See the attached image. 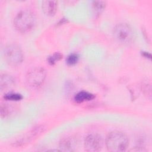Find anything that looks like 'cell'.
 Listing matches in <instances>:
<instances>
[{
  "label": "cell",
  "instance_id": "6da1fadb",
  "mask_svg": "<svg viewBox=\"0 0 152 152\" xmlns=\"http://www.w3.org/2000/svg\"><path fill=\"white\" fill-rule=\"evenodd\" d=\"M129 144L128 137L120 131H113L109 133L106 138L107 149L112 152L125 151Z\"/></svg>",
  "mask_w": 152,
  "mask_h": 152
},
{
  "label": "cell",
  "instance_id": "7a4b0ae2",
  "mask_svg": "<svg viewBox=\"0 0 152 152\" xmlns=\"http://www.w3.org/2000/svg\"><path fill=\"white\" fill-rule=\"evenodd\" d=\"M35 22V16L29 10L21 11L17 14L14 20L15 28L21 33L30 31L34 27Z\"/></svg>",
  "mask_w": 152,
  "mask_h": 152
},
{
  "label": "cell",
  "instance_id": "3957f363",
  "mask_svg": "<svg viewBox=\"0 0 152 152\" xmlns=\"http://www.w3.org/2000/svg\"><path fill=\"white\" fill-rule=\"evenodd\" d=\"M113 34L115 40L123 45L131 43L134 37L132 28L126 23H119L116 25L113 28Z\"/></svg>",
  "mask_w": 152,
  "mask_h": 152
},
{
  "label": "cell",
  "instance_id": "277c9868",
  "mask_svg": "<svg viewBox=\"0 0 152 152\" xmlns=\"http://www.w3.org/2000/svg\"><path fill=\"white\" fill-rule=\"evenodd\" d=\"M4 57L7 62L13 66L19 65L23 60V54L21 49L14 44L10 45L5 48Z\"/></svg>",
  "mask_w": 152,
  "mask_h": 152
},
{
  "label": "cell",
  "instance_id": "5b68a950",
  "mask_svg": "<svg viewBox=\"0 0 152 152\" xmlns=\"http://www.w3.org/2000/svg\"><path fill=\"white\" fill-rule=\"evenodd\" d=\"M46 78V71L42 67H34L26 75L27 85L31 88H37L42 85Z\"/></svg>",
  "mask_w": 152,
  "mask_h": 152
},
{
  "label": "cell",
  "instance_id": "8992f818",
  "mask_svg": "<svg viewBox=\"0 0 152 152\" xmlns=\"http://www.w3.org/2000/svg\"><path fill=\"white\" fill-rule=\"evenodd\" d=\"M102 145V137L97 134L88 135L84 140V148L87 151H98L101 150Z\"/></svg>",
  "mask_w": 152,
  "mask_h": 152
},
{
  "label": "cell",
  "instance_id": "52a82bcc",
  "mask_svg": "<svg viewBox=\"0 0 152 152\" xmlns=\"http://www.w3.org/2000/svg\"><path fill=\"white\" fill-rule=\"evenodd\" d=\"M76 146L77 140L72 137L62 139L59 143V147L62 151H73Z\"/></svg>",
  "mask_w": 152,
  "mask_h": 152
},
{
  "label": "cell",
  "instance_id": "ba28073f",
  "mask_svg": "<svg viewBox=\"0 0 152 152\" xmlns=\"http://www.w3.org/2000/svg\"><path fill=\"white\" fill-rule=\"evenodd\" d=\"M58 2L56 1H44L42 2V9L48 16L53 15L56 12Z\"/></svg>",
  "mask_w": 152,
  "mask_h": 152
},
{
  "label": "cell",
  "instance_id": "9c48e42d",
  "mask_svg": "<svg viewBox=\"0 0 152 152\" xmlns=\"http://www.w3.org/2000/svg\"><path fill=\"white\" fill-rule=\"evenodd\" d=\"M95 97L92 93L86 91H81L78 92L74 97V100L77 103H82L86 101L93 100Z\"/></svg>",
  "mask_w": 152,
  "mask_h": 152
},
{
  "label": "cell",
  "instance_id": "30bf717a",
  "mask_svg": "<svg viewBox=\"0 0 152 152\" xmlns=\"http://www.w3.org/2000/svg\"><path fill=\"white\" fill-rule=\"evenodd\" d=\"M13 84H14V80L10 75L4 74L1 76L0 84H1V89L10 87L12 86Z\"/></svg>",
  "mask_w": 152,
  "mask_h": 152
},
{
  "label": "cell",
  "instance_id": "8fae6325",
  "mask_svg": "<svg viewBox=\"0 0 152 152\" xmlns=\"http://www.w3.org/2000/svg\"><path fill=\"white\" fill-rule=\"evenodd\" d=\"M93 10L96 14H100L106 6V2L102 1H95L93 2L92 4Z\"/></svg>",
  "mask_w": 152,
  "mask_h": 152
},
{
  "label": "cell",
  "instance_id": "7c38bea8",
  "mask_svg": "<svg viewBox=\"0 0 152 152\" xmlns=\"http://www.w3.org/2000/svg\"><path fill=\"white\" fill-rule=\"evenodd\" d=\"M4 98L8 100L11 101H18L23 99V96L21 94L18 93H10L6 94L4 96Z\"/></svg>",
  "mask_w": 152,
  "mask_h": 152
},
{
  "label": "cell",
  "instance_id": "4fadbf2b",
  "mask_svg": "<svg viewBox=\"0 0 152 152\" xmlns=\"http://www.w3.org/2000/svg\"><path fill=\"white\" fill-rule=\"evenodd\" d=\"M62 58V55L59 52H56L52 55L49 56L48 58V61L50 65L55 64L57 61H59Z\"/></svg>",
  "mask_w": 152,
  "mask_h": 152
},
{
  "label": "cell",
  "instance_id": "5bb4252c",
  "mask_svg": "<svg viewBox=\"0 0 152 152\" xmlns=\"http://www.w3.org/2000/svg\"><path fill=\"white\" fill-rule=\"evenodd\" d=\"M78 58H79V57H78V55H77L75 53H72L67 57V58L66 59V64L68 65H75L78 62Z\"/></svg>",
  "mask_w": 152,
  "mask_h": 152
},
{
  "label": "cell",
  "instance_id": "9a60e30c",
  "mask_svg": "<svg viewBox=\"0 0 152 152\" xmlns=\"http://www.w3.org/2000/svg\"><path fill=\"white\" fill-rule=\"evenodd\" d=\"M142 91L145 93V94L148 96L150 97H151V84H148V83H145L142 84Z\"/></svg>",
  "mask_w": 152,
  "mask_h": 152
}]
</instances>
